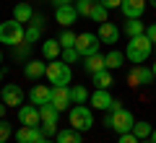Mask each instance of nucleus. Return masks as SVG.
<instances>
[{"label": "nucleus", "mask_w": 156, "mask_h": 143, "mask_svg": "<svg viewBox=\"0 0 156 143\" xmlns=\"http://www.w3.org/2000/svg\"><path fill=\"white\" fill-rule=\"evenodd\" d=\"M104 125L109 130H115L117 135H122V133H133V125H135V117L130 109H109L104 117Z\"/></svg>", "instance_id": "1"}, {"label": "nucleus", "mask_w": 156, "mask_h": 143, "mask_svg": "<svg viewBox=\"0 0 156 143\" xmlns=\"http://www.w3.org/2000/svg\"><path fill=\"white\" fill-rule=\"evenodd\" d=\"M151 47H154V42H151L146 34H140V37H130L128 50H125V57H128L130 63H135V65H140V63H146V57L151 55Z\"/></svg>", "instance_id": "2"}, {"label": "nucleus", "mask_w": 156, "mask_h": 143, "mask_svg": "<svg viewBox=\"0 0 156 143\" xmlns=\"http://www.w3.org/2000/svg\"><path fill=\"white\" fill-rule=\"evenodd\" d=\"M47 78L52 86H68L73 78V70L65 60H50L47 63Z\"/></svg>", "instance_id": "3"}, {"label": "nucleus", "mask_w": 156, "mask_h": 143, "mask_svg": "<svg viewBox=\"0 0 156 143\" xmlns=\"http://www.w3.org/2000/svg\"><path fill=\"white\" fill-rule=\"evenodd\" d=\"M23 23L21 21H3L0 23V42L3 44H8V47H18V44L23 42Z\"/></svg>", "instance_id": "4"}, {"label": "nucleus", "mask_w": 156, "mask_h": 143, "mask_svg": "<svg viewBox=\"0 0 156 143\" xmlns=\"http://www.w3.org/2000/svg\"><path fill=\"white\" fill-rule=\"evenodd\" d=\"M70 127H76V130L86 133L94 127V115H91V109L86 104H76L70 107Z\"/></svg>", "instance_id": "5"}, {"label": "nucleus", "mask_w": 156, "mask_h": 143, "mask_svg": "<svg viewBox=\"0 0 156 143\" xmlns=\"http://www.w3.org/2000/svg\"><path fill=\"white\" fill-rule=\"evenodd\" d=\"M99 44H101L99 34L86 31V34H78L76 50H78V55H81V57H89V55H96V52H99Z\"/></svg>", "instance_id": "6"}, {"label": "nucleus", "mask_w": 156, "mask_h": 143, "mask_svg": "<svg viewBox=\"0 0 156 143\" xmlns=\"http://www.w3.org/2000/svg\"><path fill=\"white\" fill-rule=\"evenodd\" d=\"M18 120H21V125L42 127V115H39V107L37 104H21V107H18Z\"/></svg>", "instance_id": "7"}, {"label": "nucleus", "mask_w": 156, "mask_h": 143, "mask_svg": "<svg viewBox=\"0 0 156 143\" xmlns=\"http://www.w3.org/2000/svg\"><path fill=\"white\" fill-rule=\"evenodd\" d=\"M76 18H78V11H76V5H73V3H65V5H55V21L60 23V26L70 29L73 23H76Z\"/></svg>", "instance_id": "8"}, {"label": "nucleus", "mask_w": 156, "mask_h": 143, "mask_svg": "<svg viewBox=\"0 0 156 143\" xmlns=\"http://www.w3.org/2000/svg\"><path fill=\"white\" fill-rule=\"evenodd\" d=\"M50 102H52V104H55L60 112H65L68 107L73 104L70 88H68V86H52V99H50Z\"/></svg>", "instance_id": "9"}, {"label": "nucleus", "mask_w": 156, "mask_h": 143, "mask_svg": "<svg viewBox=\"0 0 156 143\" xmlns=\"http://www.w3.org/2000/svg\"><path fill=\"white\" fill-rule=\"evenodd\" d=\"M151 78H154V70H148V68H143V65H135L133 70L128 73V83L133 88H138V86H146V83H151Z\"/></svg>", "instance_id": "10"}, {"label": "nucleus", "mask_w": 156, "mask_h": 143, "mask_svg": "<svg viewBox=\"0 0 156 143\" xmlns=\"http://www.w3.org/2000/svg\"><path fill=\"white\" fill-rule=\"evenodd\" d=\"M44 133H42V127H29V125H21V130L16 133V141L18 143H42L44 141Z\"/></svg>", "instance_id": "11"}, {"label": "nucleus", "mask_w": 156, "mask_h": 143, "mask_svg": "<svg viewBox=\"0 0 156 143\" xmlns=\"http://www.w3.org/2000/svg\"><path fill=\"white\" fill-rule=\"evenodd\" d=\"M3 102H5L8 107H21L23 104L21 86H16V83H5V86H3Z\"/></svg>", "instance_id": "12"}, {"label": "nucleus", "mask_w": 156, "mask_h": 143, "mask_svg": "<svg viewBox=\"0 0 156 143\" xmlns=\"http://www.w3.org/2000/svg\"><path fill=\"white\" fill-rule=\"evenodd\" d=\"M120 11L125 18H140L146 13V0H122Z\"/></svg>", "instance_id": "13"}, {"label": "nucleus", "mask_w": 156, "mask_h": 143, "mask_svg": "<svg viewBox=\"0 0 156 143\" xmlns=\"http://www.w3.org/2000/svg\"><path fill=\"white\" fill-rule=\"evenodd\" d=\"M99 39H101V44H115V42H120V29L115 26L112 21H104V23H99Z\"/></svg>", "instance_id": "14"}, {"label": "nucleus", "mask_w": 156, "mask_h": 143, "mask_svg": "<svg viewBox=\"0 0 156 143\" xmlns=\"http://www.w3.org/2000/svg\"><path fill=\"white\" fill-rule=\"evenodd\" d=\"M112 96H109V88H96L94 94H91V107L94 109H104V112H109V107H112Z\"/></svg>", "instance_id": "15"}, {"label": "nucleus", "mask_w": 156, "mask_h": 143, "mask_svg": "<svg viewBox=\"0 0 156 143\" xmlns=\"http://www.w3.org/2000/svg\"><path fill=\"white\" fill-rule=\"evenodd\" d=\"M50 99H52V88L42 86V83H37V86H34L31 91H29V102H31V104H37V107L47 104Z\"/></svg>", "instance_id": "16"}, {"label": "nucleus", "mask_w": 156, "mask_h": 143, "mask_svg": "<svg viewBox=\"0 0 156 143\" xmlns=\"http://www.w3.org/2000/svg\"><path fill=\"white\" fill-rule=\"evenodd\" d=\"M107 68V63H104V55H89V57H83V70L89 73V76H96V73H101Z\"/></svg>", "instance_id": "17"}, {"label": "nucleus", "mask_w": 156, "mask_h": 143, "mask_svg": "<svg viewBox=\"0 0 156 143\" xmlns=\"http://www.w3.org/2000/svg\"><path fill=\"white\" fill-rule=\"evenodd\" d=\"M23 76L31 78V81H37V78L47 76V63H42V60H29L26 65H23Z\"/></svg>", "instance_id": "18"}, {"label": "nucleus", "mask_w": 156, "mask_h": 143, "mask_svg": "<svg viewBox=\"0 0 156 143\" xmlns=\"http://www.w3.org/2000/svg\"><path fill=\"white\" fill-rule=\"evenodd\" d=\"M39 115H42V125H57V115H60V109H57L52 102H47V104L39 107Z\"/></svg>", "instance_id": "19"}, {"label": "nucleus", "mask_w": 156, "mask_h": 143, "mask_svg": "<svg viewBox=\"0 0 156 143\" xmlns=\"http://www.w3.org/2000/svg\"><path fill=\"white\" fill-rule=\"evenodd\" d=\"M55 141L57 143H83V138H81V130H76V127H62V130H57Z\"/></svg>", "instance_id": "20"}, {"label": "nucleus", "mask_w": 156, "mask_h": 143, "mask_svg": "<svg viewBox=\"0 0 156 143\" xmlns=\"http://www.w3.org/2000/svg\"><path fill=\"white\" fill-rule=\"evenodd\" d=\"M122 31L128 34V39H130V37H140V34H146V23L138 21V18H125Z\"/></svg>", "instance_id": "21"}, {"label": "nucleus", "mask_w": 156, "mask_h": 143, "mask_svg": "<svg viewBox=\"0 0 156 143\" xmlns=\"http://www.w3.org/2000/svg\"><path fill=\"white\" fill-rule=\"evenodd\" d=\"M13 18L29 26V23H31V18H34V11H31V5H29V3H18V5L13 8Z\"/></svg>", "instance_id": "22"}, {"label": "nucleus", "mask_w": 156, "mask_h": 143, "mask_svg": "<svg viewBox=\"0 0 156 143\" xmlns=\"http://www.w3.org/2000/svg\"><path fill=\"white\" fill-rule=\"evenodd\" d=\"M62 52V44L60 39H47L44 44H42V55L47 57V60H57V55Z\"/></svg>", "instance_id": "23"}, {"label": "nucleus", "mask_w": 156, "mask_h": 143, "mask_svg": "<svg viewBox=\"0 0 156 143\" xmlns=\"http://www.w3.org/2000/svg\"><path fill=\"white\" fill-rule=\"evenodd\" d=\"M104 63H107V70H117V68H122V63H125V52L109 50L104 55Z\"/></svg>", "instance_id": "24"}, {"label": "nucleus", "mask_w": 156, "mask_h": 143, "mask_svg": "<svg viewBox=\"0 0 156 143\" xmlns=\"http://www.w3.org/2000/svg\"><path fill=\"white\" fill-rule=\"evenodd\" d=\"M91 81H94L96 88H112V86H115V78H112V73L107 70V68L101 73H96V76H91Z\"/></svg>", "instance_id": "25"}, {"label": "nucleus", "mask_w": 156, "mask_h": 143, "mask_svg": "<svg viewBox=\"0 0 156 143\" xmlns=\"http://www.w3.org/2000/svg\"><path fill=\"white\" fill-rule=\"evenodd\" d=\"M151 133H154V127H151V122H138L135 120V125H133V135L135 138H151Z\"/></svg>", "instance_id": "26"}, {"label": "nucleus", "mask_w": 156, "mask_h": 143, "mask_svg": "<svg viewBox=\"0 0 156 143\" xmlns=\"http://www.w3.org/2000/svg\"><path fill=\"white\" fill-rule=\"evenodd\" d=\"M107 18H109V11H107L101 3H94V11H91V16H89V21H96V23H104Z\"/></svg>", "instance_id": "27"}, {"label": "nucleus", "mask_w": 156, "mask_h": 143, "mask_svg": "<svg viewBox=\"0 0 156 143\" xmlns=\"http://www.w3.org/2000/svg\"><path fill=\"white\" fill-rule=\"evenodd\" d=\"M42 31H44V29H39V26H34V23H29V26H26V31H23V42H26V44L37 42V39L42 37Z\"/></svg>", "instance_id": "28"}, {"label": "nucleus", "mask_w": 156, "mask_h": 143, "mask_svg": "<svg viewBox=\"0 0 156 143\" xmlns=\"http://www.w3.org/2000/svg\"><path fill=\"white\" fill-rule=\"evenodd\" d=\"M94 3H96V0H76V11H78V16H86V18H89L91 11H94Z\"/></svg>", "instance_id": "29"}, {"label": "nucleus", "mask_w": 156, "mask_h": 143, "mask_svg": "<svg viewBox=\"0 0 156 143\" xmlns=\"http://www.w3.org/2000/svg\"><path fill=\"white\" fill-rule=\"evenodd\" d=\"M70 96H73V104H86L89 91H86L83 86H73V88H70Z\"/></svg>", "instance_id": "30"}, {"label": "nucleus", "mask_w": 156, "mask_h": 143, "mask_svg": "<svg viewBox=\"0 0 156 143\" xmlns=\"http://www.w3.org/2000/svg\"><path fill=\"white\" fill-rule=\"evenodd\" d=\"M76 39H78V34H73L70 29H65V31L60 34V44L62 47H76Z\"/></svg>", "instance_id": "31"}, {"label": "nucleus", "mask_w": 156, "mask_h": 143, "mask_svg": "<svg viewBox=\"0 0 156 143\" xmlns=\"http://www.w3.org/2000/svg\"><path fill=\"white\" fill-rule=\"evenodd\" d=\"M60 55H62V60H65L68 65H70V63H76L78 57H81V55H78V50H76V47H62V52H60Z\"/></svg>", "instance_id": "32"}, {"label": "nucleus", "mask_w": 156, "mask_h": 143, "mask_svg": "<svg viewBox=\"0 0 156 143\" xmlns=\"http://www.w3.org/2000/svg\"><path fill=\"white\" fill-rule=\"evenodd\" d=\"M13 135L11 125H8V120H0V143H8V138Z\"/></svg>", "instance_id": "33"}, {"label": "nucleus", "mask_w": 156, "mask_h": 143, "mask_svg": "<svg viewBox=\"0 0 156 143\" xmlns=\"http://www.w3.org/2000/svg\"><path fill=\"white\" fill-rule=\"evenodd\" d=\"M29 52H31V44H26V42H21V44L16 47V57H26Z\"/></svg>", "instance_id": "34"}, {"label": "nucleus", "mask_w": 156, "mask_h": 143, "mask_svg": "<svg viewBox=\"0 0 156 143\" xmlns=\"http://www.w3.org/2000/svg\"><path fill=\"white\" fill-rule=\"evenodd\" d=\"M117 143H140V138H135L133 133H122V135H120V141Z\"/></svg>", "instance_id": "35"}, {"label": "nucleus", "mask_w": 156, "mask_h": 143, "mask_svg": "<svg viewBox=\"0 0 156 143\" xmlns=\"http://www.w3.org/2000/svg\"><path fill=\"white\" fill-rule=\"evenodd\" d=\"M99 3L107 8V11H112V8H120V5H122V0H99Z\"/></svg>", "instance_id": "36"}, {"label": "nucleus", "mask_w": 156, "mask_h": 143, "mask_svg": "<svg viewBox=\"0 0 156 143\" xmlns=\"http://www.w3.org/2000/svg\"><path fill=\"white\" fill-rule=\"evenodd\" d=\"M146 37L154 42V47H156V23H151V26H146Z\"/></svg>", "instance_id": "37"}, {"label": "nucleus", "mask_w": 156, "mask_h": 143, "mask_svg": "<svg viewBox=\"0 0 156 143\" xmlns=\"http://www.w3.org/2000/svg\"><path fill=\"white\" fill-rule=\"evenodd\" d=\"M42 133H44L47 138H52V135H57V125H42Z\"/></svg>", "instance_id": "38"}, {"label": "nucleus", "mask_w": 156, "mask_h": 143, "mask_svg": "<svg viewBox=\"0 0 156 143\" xmlns=\"http://www.w3.org/2000/svg\"><path fill=\"white\" fill-rule=\"evenodd\" d=\"M31 23H34V26H39V29H44V18H42V16H37V13H34Z\"/></svg>", "instance_id": "39"}, {"label": "nucleus", "mask_w": 156, "mask_h": 143, "mask_svg": "<svg viewBox=\"0 0 156 143\" xmlns=\"http://www.w3.org/2000/svg\"><path fill=\"white\" fill-rule=\"evenodd\" d=\"M5 109H8V104H5V102H3V104H0V120L5 117Z\"/></svg>", "instance_id": "40"}, {"label": "nucleus", "mask_w": 156, "mask_h": 143, "mask_svg": "<svg viewBox=\"0 0 156 143\" xmlns=\"http://www.w3.org/2000/svg\"><path fill=\"white\" fill-rule=\"evenodd\" d=\"M55 5H65V3H70V0H52Z\"/></svg>", "instance_id": "41"}, {"label": "nucleus", "mask_w": 156, "mask_h": 143, "mask_svg": "<svg viewBox=\"0 0 156 143\" xmlns=\"http://www.w3.org/2000/svg\"><path fill=\"white\" fill-rule=\"evenodd\" d=\"M151 143H156V127H154V133H151Z\"/></svg>", "instance_id": "42"}, {"label": "nucleus", "mask_w": 156, "mask_h": 143, "mask_svg": "<svg viewBox=\"0 0 156 143\" xmlns=\"http://www.w3.org/2000/svg\"><path fill=\"white\" fill-rule=\"evenodd\" d=\"M151 70H154V78H156V63H154V65H151Z\"/></svg>", "instance_id": "43"}, {"label": "nucleus", "mask_w": 156, "mask_h": 143, "mask_svg": "<svg viewBox=\"0 0 156 143\" xmlns=\"http://www.w3.org/2000/svg\"><path fill=\"white\" fill-rule=\"evenodd\" d=\"M42 143H52V141H50V138H44V141H42ZM55 143H57V141H55Z\"/></svg>", "instance_id": "44"}, {"label": "nucleus", "mask_w": 156, "mask_h": 143, "mask_svg": "<svg viewBox=\"0 0 156 143\" xmlns=\"http://www.w3.org/2000/svg\"><path fill=\"white\" fill-rule=\"evenodd\" d=\"M151 8H156V0H151Z\"/></svg>", "instance_id": "45"}, {"label": "nucleus", "mask_w": 156, "mask_h": 143, "mask_svg": "<svg viewBox=\"0 0 156 143\" xmlns=\"http://www.w3.org/2000/svg\"><path fill=\"white\" fill-rule=\"evenodd\" d=\"M0 81H3V68H0Z\"/></svg>", "instance_id": "46"}, {"label": "nucleus", "mask_w": 156, "mask_h": 143, "mask_svg": "<svg viewBox=\"0 0 156 143\" xmlns=\"http://www.w3.org/2000/svg\"><path fill=\"white\" fill-rule=\"evenodd\" d=\"M0 102H3V88H0Z\"/></svg>", "instance_id": "47"}, {"label": "nucleus", "mask_w": 156, "mask_h": 143, "mask_svg": "<svg viewBox=\"0 0 156 143\" xmlns=\"http://www.w3.org/2000/svg\"><path fill=\"white\" fill-rule=\"evenodd\" d=\"M0 65H3V52H0Z\"/></svg>", "instance_id": "48"}, {"label": "nucleus", "mask_w": 156, "mask_h": 143, "mask_svg": "<svg viewBox=\"0 0 156 143\" xmlns=\"http://www.w3.org/2000/svg\"><path fill=\"white\" fill-rule=\"evenodd\" d=\"M140 143H151V141H140Z\"/></svg>", "instance_id": "49"}, {"label": "nucleus", "mask_w": 156, "mask_h": 143, "mask_svg": "<svg viewBox=\"0 0 156 143\" xmlns=\"http://www.w3.org/2000/svg\"><path fill=\"white\" fill-rule=\"evenodd\" d=\"M154 50H156V47H154Z\"/></svg>", "instance_id": "50"}]
</instances>
